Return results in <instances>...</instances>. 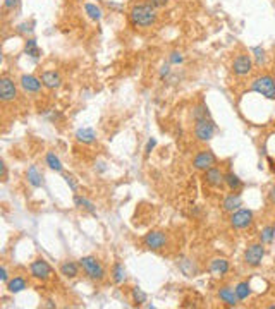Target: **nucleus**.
<instances>
[{
    "mask_svg": "<svg viewBox=\"0 0 275 309\" xmlns=\"http://www.w3.org/2000/svg\"><path fill=\"white\" fill-rule=\"evenodd\" d=\"M131 22L139 28H148L157 21V9L150 3H139L131 9Z\"/></svg>",
    "mask_w": 275,
    "mask_h": 309,
    "instance_id": "1",
    "label": "nucleus"
},
{
    "mask_svg": "<svg viewBox=\"0 0 275 309\" xmlns=\"http://www.w3.org/2000/svg\"><path fill=\"white\" fill-rule=\"evenodd\" d=\"M79 265L91 280H102L105 277V268L102 266V263L95 256H84V258H81Z\"/></svg>",
    "mask_w": 275,
    "mask_h": 309,
    "instance_id": "2",
    "label": "nucleus"
},
{
    "mask_svg": "<svg viewBox=\"0 0 275 309\" xmlns=\"http://www.w3.org/2000/svg\"><path fill=\"white\" fill-rule=\"evenodd\" d=\"M251 89L269 100H275V79L272 76H260L253 81Z\"/></svg>",
    "mask_w": 275,
    "mask_h": 309,
    "instance_id": "3",
    "label": "nucleus"
},
{
    "mask_svg": "<svg viewBox=\"0 0 275 309\" xmlns=\"http://www.w3.org/2000/svg\"><path fill=\"white\" fill-rule=\"evenodd\" d=\"M215 131H217V125L211 121V117L202 119V121H196L195 125V136L198 141H210L213 137Z\"/></svg>",
    "mask_w": 275,
    "mask_h": 309,
    "instance_id": "4",
    "label": "nucleus"
},
{
    "mask_svg": "<svg viewBox=\"0 0 275 309\" xmlns=\"http://www.w3.org/2000/svg\"><path fill=\"white\" fill-rule=\"evenodd\" d=\"M263 256H265V247L262 244H251L244 252V261L250 266H260Z\"/></svg>",
    "mask_w": 275,
    "mask_h": 309,
    "instance_id": "5",
    "label": "nucleus"
},
{
    "mask_svg": "<svg viewBox=\"0 0 275 309\" xmlns=\"http://www.w3.org/2000/svg\"><path fill=\"white\" fill-rule=\"evenodd\" d=\"M143 243L148 249H151V251H158V249H162L163 246L167 244V237L160 230H153V232H148L146 236H144Z\"/></svg>",
    "mask_w": 275,
    "mask_h": 309,
    "instance_id": "6",
    "label": "nucleus"
},
{
    "mask_svg": "<svg viewBox=\"0 0 275 309\" xmlns=\"http://www.w3.org/2000/svg\"><path fill=\"white\" fill-rule=\"evenodd\" d=\"M253 222V213L250 210H236L230 217V225L234 229H248Z\"/></svg>",
    "mask_w": 275,
    "mask_h": 309,
    "instance_id": "7",
    "label": "nucleus"
},
{
    "mask_svg": "<svg viewBox=\"0 0 275 309\" xmlns=\"http://www.w3.org/2000/svg\"><path fill=\"white\" fill-rule=\"evenodd\" d=\"M193 165H195V169L203 170V172H205V170L217 165V158H215V155L211 153V151H202V153H198L195 156Z\"/></svg>",
    "mask_w": 275,
    "mask_h": 309,
    "instance_id": "8",
    "label": "nucleus"
},
{
    "mask_svg": "<svg viewBox=\"0 0 275 309\" xmlns=\"http://www.w3.org/2000/svg\"><path fill=\"white\" fill-rule=\"evenodd\" d=\"M253 69V61L250 55H237L234 59V64H232V70L236 76H248Z\"/></svg>",
    "mask_w": 275,
    "mask_h": 309,
    "instance_id": "9",
    "label": "nucleus"
},
{
    "mask_svg": "<svg viewBox=\"0 0 275 309\" xmlns=\"http://www.w3.org/2000/svg\"><path fill=\"white\" fill-rule=\"evenodd\" d=\"M16 96L17 88L14 81L9 79V77H2L0 79V98H2V102H12V100H16Z\"/></svg>",
    "mask_w": 275,
    "mask_h": 309,
    "instance_id": "10",
    "label": "nucleus"
},
{
    "mask_svg": "<svg viewBox=\"0 0 275 309\" xmlns=\"http://www.w3.org/2000/svg\"><path fill=\"white\" fill-rule=\"evenodd\" d=\"M29 270H31V275L36 278V280H47V278H50V275H52L50 265L42 258L33 261L31 266H29Z\"/></svg>",
    "mask_w": 275,
    "mask_h": 309,
    "instance_id": "11",
    "label": "nucleus"
},
{
    "mask_svg": "<svg viewBox=\"0 0 275 309\" xmlns=\"http://www.w3.org/2000/svg\"><path fill=\"white\" fill-rule=\"evenodd\" d=\"M205 182L208 185H211V187H220L225 182V176L222 174L220 169L211 167V169L205 170Z\"/></svg>",
    "mask_w": 275,
    "mask_h": 309,
    "instance_id": "12",
    "label": "nucleus"
},
{
    "mask_svg": "<svg viewBox=\"0 0 275 309\" xmlns=\"http://www.w3.org/2000/svg\"><path fill=\"white\" fill-rule=\"evenodd\" d=\"M21 86L28 93H38L40 89H42L43 83H42V79L31 76V74H24V76L21 77Z\"/></svg>",
    "mask_w": 275,
    "mask_h": 309,
    "instance_id": "13",
    "label": "nucleus"
},
{
    "mask_svg": "<svg viewBox=\"0 0 275 309\" xmlns=\"http://www.w3.org/2000/svg\"><path fill=\"white\" fill-rule=\"evenodd\" d=\"M42 83H43V86L48 88V89H55V88H59L61 86V83H62V79H61V76H59L55 70H45V72L42 74Z\"/></svg>",
    "mask_w": 275,
    "mask_h": 309,
    "instance_id": "14",
    "label": "nucleus"
},
{
    "mask_svg": "<svg viewBox=\"0 0 275 309\" xmlns=\"http://www.w3.org/2000/svg\"><path fill=\"white\" fill-rule=\"evenodd\" d=\"M218 297H220L222 303H225L227 306H236V304L239 303V297H237L236 290L230 287H222L218 290Z\"/></svg>",
    "mask_w": 275,
    "mask_h": 309,
    "instance_id": "15",
    "label": "nucleus"
},
{
    "mask_svg": "<svg viewBox=\"0 0 275 309\" xmlns=\"http://www.w3.org/2000/svg\"><path fill=\"white\" fill-rule=\"evenodd\" d=\"M76 139L83 144H91V143H95L96 134L91 127H81L76 131Z\"/></svg>",
    "mask_w": 275,
    "mask_h": 309,
    "instance_id": "16",
    "label": "nucleus"
},
{
    "mask_svg": "<svg viewBox=\"0 0 275 309\" xmlns=\"http://www.w3.org/2000/svg\"><path fill=\"white\" fill-rule=\"evenodd\" d=\"M177 266H179V270L183 271L186 277H196L198 275V268H196V265L191 259H186V258L177 259Z\"/></svg>",
    "mask_w": 275,
    "mask_h": 309,
    "instance_id": "17",
    "label": "nucleus"
},
{
    "mask_svg": "<svg viewBox=\"0 0 275 309\" xmlns=\"http://www.w3.org/2000/svg\"><path fill=\"white\" fill-rule=\"evenodd\" d=\"M26 177H28V182L33 185V187H40V185L43 184V176H42V172H40L36 165L29 167L28 172H26Z\"/></svg>",
    "mask_w": 275,
    "mask_h": 309,
    "instance_id": "18",
    "label": "nucleus"
},
{
    "mask_svg": "<svg viewBox=\"0 0 275 309\" xmlns=\"http://www.w3.org/2000/svg\"><path fill=\"white\" fill-rule=\"evenodd\" d=\"M241 204H243V199H241L239 194H230V196H227V198L224 199L222 206H224L225 211H230V213H234L236 210H239Z\"/></svg>",
    "mask_w": 275,
    "mask_h": 309,
    "instance_id": "19",
    "label": "nucleus"
},
{
    "mask_svg": "<svg viewBox=\"0 0 275 309\" xmlns=\"http://www.w3.org/2000/svg\"><path fill=\"white\" fill-rule=\"evenodd\" d=\"M210 270H211V273H215V275H225L229 271V261L224 258L213 259L210 265Z\"/></svg>",
    "mask_w": 275,
    "mask_h": 309,
    "instance_id": "20",
    "label": "nucleus"
},
{
    "mask_svg": "<svg viewBox=\"0 0 275 309\" xmlns=\"http://www.w3.org/2000/svg\"><path fill=\"white\" fill-rule=\"evenodd\" d=\"M74 204H76V206H79V208H83V210H86L88 213L93 215V217H96L95 204H93L90 199L84 198V196H74Z\"/></svg>",
    "mask_w": 275,
    "mask_h": 309,
    "instance_id": "21",
    "label": "nucleus"
},
{
    "mask_svg": "<svg viewBox=\"0 0 275 309\" xmlns=\"http://www.w3.org/2000/svg\"><path fill=\"white\" fill-rule=\"evenodd\" d=\"M24 289H26V280L23 277H14L12 280L7 282V290H9L10 294H17Z\"/></svg>",
    "mask_w": 275,
    "mask_h": 309,
    "instance_id": "22",
    "label": "nucleus"
},
{
    "mask_svg": "<svg viewBox=\"0 0 275 309\" xmlns=\"http://www.w3.org/2000/svg\"><path fill=\"white\" fill-rule=\"evenodd\" d=\"M61 273L64 275L66 278H74L77 273H79V268H77L76 263H72V261H64L61 265Z\"/></svg>",
    "mask_w": 275,
    "mask_h": 309,
    "instance_id": "23",
    "label": "nucleus"
},
{
    "mask_svg": "<svg viewBox=\"0 0 275 309\" xmlns=\"http://www.w3.org/2000/svg\"><path fill=\"white\" fill-rule=\"evenodd\" d=\"M84 10H86V14H88V17L93 21H100L102 19V9H100L96 3H84Z\"/></svg>",
    "mask_w": 275,
    "mask_h": 309,
    "instance_id": "24",
    "label": "nucleus"
},
{
    "mask_svg": "<svg viewBox=\"0 0 275 309\" xmlns=\"http://www.w3.org/2000/svg\"><path fill=\"white\" fill-rule=\"evenodd\" d=\"M112 278L115 284H122V282L126 280V268L124 265H121V263H115L114 268H112Z\"/></svg>",
    "mask_w": 275,
    "mask_h": 309,
    "instance_id": "25",
    "label": "nucleus"
},
{
    "mask_svg": "<svg viewBox=\"0 0 275 309\" xmlns=\"http://www.w3.org/2000/svg\"><path fill=\"white\" fill-rule=\"evenodd\" d=\"M234 290H236L239 301H244V299H248V297L251 296V287H250V284H248V282H241V284H237Z\"/></svg>",
    "mask_w": 275,
    "mask_h": 309,
    "instance_id": "26",
    "label": "nucleus"
},
{
    "mask_svg": "<svg viewBox=\"0 0 275 309\" xmlns=\"http://www.w3.org/2000/svg\"><path fill=\"white\" fill-rule=\"evenodd\" d=\"M225 184L229 185L230 191H237V189L243 185V182H241V179L237 177L236 174L229 172V174H225Z\"/></svg>",
    "mask_w": 275,
    "mask_h": 309,
    "instance_id": "27",
    "label": "nucleus"
},
{
    "mask_svg": "<svg viewBox=\"0 0 275 309\" xmlns=\"http://www.w3.org/2000/svg\"><path fill=\"white\" fill-rule=\"evenodd\" d=\"M24 50H26V54L29 55V57H33V59H38L40 57V48H38V43H36V40H28L26 42V47H24Z\"/></svg>",
    "mask_w": 275,
    "mask_h": 309,
    "instance_id": "28",
    "label": "nucleus"
},
{
    "mask_svg": "<svg viewBox=\"0 0 275 309\" xmlns=\"http://www.w3.org/2000/svg\"><path fill=\"white\" fill-rule=\"evenodd\" d=\"M47 165L50 167L52 170H55V172H62V163H61V160H59V156L55 153L47 155Z\"/></svg>",
    "mask_w": 275,
    "mask_h": 309,
    "instance_id": "29",
    "label": "nucleus"
},
{
    "mask_svg": "<svg viewBox=\"0 0 275 309\" xmlns=\"http://www.w3.org/2000/svg\"><path fill=\"white\" fill-rule=\"evenodd\" d=\"M274 237H275V227H265V229L262 230V234H260V239H262V243H265V244H270L274 241Z\"/></svg>",
    "mask_w": 275,
    "mask_h": 309,
    "instance_id": "30",
    "label": "nucleus"
},
{
    "mask_svg": "<svg viewBox=\"0 0 275 309\" xmlns=\"http://www.w3.org/2000/svg\"><path fill=\"white\" fill-rule=\"evenodd\" d=\"M210 117V112L205 105H198L195 110H193V119L195 121H202V119H208Z\"/></svg>",
    "mask_w": 275,
    "mask_h": 309,
    "instance_id": "31",
    "label": "nucleus"
},
{
    "mask_svg": "<svg viewBox=\"0 0 275 309\" xmlns=\"http://www.w3.org/2000/svg\"><path fill=\"white\" fill-rule=\"evenodd\" d=\"M133 301H135L136 304L146 303V294H144L139 287H135L133 289Z\"/></svg>",
    "mask_w": 275,
    "mask_h": 309,
    "instance_id": "32",
    "label": "nucleus"
},
{
    "mask_svg": "<svg viewBox=\"0 0 275 309\" xmlns=\"http://www.w3.org/2000/svg\"><path fill=\"white\" fill-rule=\"evenodd\" d=\"M253 54H255L256 62H258V64H262V62L265 61V52H263V48L255 47V48H253Z\"/></svg>",
    "mask_w": 275,
    "mask_h": 309,
    "instance_id": "33",
    "label": "nucleus"
},
{
    "mask_svg": "<svg viewBox=\"0 0 275 309\" xmlns=\"http://www.w3.org/2000/svg\"><path fill=\"white\" fill-rule=\"evenodd\" d=\"M183 61H184V59H183V55H181L179 52H172V54H170V57H169L170 64H181Z\"/></svg>",
    "mask_w": 275,
    "mask_h": 309,
    "instance_id": "34",
    "label": "nucleus"
},
{
    "mask_svg": "<svg viewBox=\"0 0 275 309\" xmlns=\"http://www.w3.org/2000/svg\"><path fill=\"white\" fill-rule=\"evenodd\" d=\"M19 3H21V0H3V5H5V9H9V10L16 9Z\"/></svg>",
    "mask_w": 275,
    "mask_h": 309,
    "instance_id": "35",
    "label": "nucleus"
},
{
    "mask_svg": "<svg viewBox=\"0 0 275 309\" xmlns=\"http://www.w3.org/2000/svg\"><path fill=\"white\" fill-rule=\"evenodd\" d=\"M167 2H169V0H148V3H150V5H153L155 9H157V7H165Z\"/></svg>",
    "mask_w": 275,
    "mask_h": 309,
    "instance_id": "36",
    "label": "nucleus"
},
{
    "mask_svg": "<svg viewBox=\"0 0 275 309\" xmlns=\"http://www.w3.org/2000/svg\"><path fill=\"white\" fill-rule=\"evenodd\" d=\"M64 179H66V182H68V184L70 185V189H72V191H77V182L74 181V177H70V176H66Z\"/></svg>",
    "mask_w": 275,
    "mask_h": 309,
    "instance_id": "37",
    "label": "nucleus"
},
{
    "mask_svg": "<svg viewBox=\"0 0 275 309\" xmlns=\"http://www.w3.org/2000/svg\"><path fill=\"white\" fill-rule=\"evenodd\" d=\"M155 144H157V141H155L153 139V137H151V139L150 141H148V144H146V148H144V153H151V150H153V148H155Z\"/></svg>",
    "mask_w": 275,
    "mask_h": 309,
    "instance_id": "38",
    "label": "nucleus"
},
{
    "mask_svg": "<svg viewBox=\"0 0 275 309\" xmlns=\"http://www.w3.org/2000/svg\"><path fill=\"white\" fill-rule=\"evenodd\" d=\"M0 278H2V282H9V273H7L5 266H2V270H0Z\"/></svg>",
    "mask_w": 275,
    "mask_h": 309,
    "instance_id": "39",
    "label": "nucleus"
},
{
    "mask_svg": "<svg viewBox=\"0 0 275 309\" xmlns=\"http://www.w3.org/2000/svg\"><path fill=\"white\" fill-rule=\"evenodd\" d=\"M169 72H170L169 65H163V67H162V77H165V76H167V74H169Z\"/></svg>",
    "mask_w": 275,
    "mask_h": 309,
    "instance_id": "40",
    "label": "nucleus"
},
{
    "mask_svg": "<svg viewBox=\"0 0 275 309\" xmlns=\"http://www.w3.org/2000/svg\"><path fill=\"white\" fill-rule=\"evenodd\" d=\"M270 199H272V203H275V187L270 189Z\"/></svg>",
    "mask_w": 275,
    "mask_h": 309,
    "instance_id": "41",
    "label": "nucleus"
},
{
    "mask_svg": "<svg viewBox=\"0 0 275 309\" xmlns=\"http://www.w3.org/2000/svg\"><path fill=\"white\" fill-rule=\"evenodd\" d=\"M274 174H275V169H274Z\"/></svg>",
    "mask_w": 275,
    "mask_h": 309,
    "instance_id": "42",
    "label": "nucleus"
},
{
    "mask_svg": "<svg viewBox=\"0 0 275 309\" xmlns=\"http://www.w3.org/2000/svg\"><path fill=\"white\" fill-rule=\"evenodd\" d=\"M274 79H275V77H274Z\"/></svg>",
    "mask_w": 275,
    "mask_h": 309,
    "instance_id": "43",
    "label": "nucleus"
}]
</instances>
